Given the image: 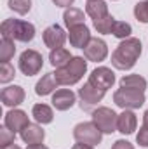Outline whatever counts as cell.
I'll return each instance as SVG.
<instances>
[{
    "instance_id": "1",
    "label": "cell",
    "mask_w": 148,
    "mask_h": 149,
    "mask_svg": "<svg viewBox=\"0 0 148 149\" xmlns=\"http://www.w3.org/2000/svg\"><path fill=\"white\" fill-rule=\"evenodd\" d=\"M141 56V42L140 38H125L118 43V47L115 49V52L111 54V64L120 70V71H125V70H131L136 61L140 59Z\"/></svg>"
},
{
    "instance_id": "2",
    "label": "cell",
    "mask_w": 148,
    "mask_h": 149,
    "mask_svg": "<svg viewBox=\"0 0 148 149\" xmlns=\"http://www.w3.org/2000/svg\"><path fill=\"white\" fill-rule=\"evenodd\" d=\"M0 33L5 38L28 43L35 38V26L32 23L21 21V19H5L0 26Z\"/></svg>"
},
{
    "instance_id": "3",
    "label": "cell",
    "mask_w": 148,
    "mask_h": 149,
    "mask_svg": "<svg viewBox=\"0 0 148 149\" xmlns=\"http://www.w3.org/2000/svg\"><path fill=\"white\" fill-rule=\"evenodd\" d=\"M87 71V61L80 56L72 57V61L65 66L56 70V80L59 85H75L77 81H80V78Z\"/></svg>"
},
{
    "instance_id": "4",
    "label": "cell",
    "mask_w": 148,
    "mask_h": 149,
    "mask_svg": "<svg viewBox=\"0 0 148 149\" xmlns=\"http://www.w3.org/2000/svg\"><path fill=\"white\" fill-rule=\"evenodd\" d=\"M73 137L77 142L89 144V146H98L101 142L103 132L96 127L94 121H84V123H78L73 128Z\"/></svg>"
},
{
    "instance_id": "5",
    "label": "cell",
    "mask_w": 148,
    "mask_h": 149,
    "mask_svg": "<svg viewBox=\"0 0 148 149\" xmlns=\"http://www.w3.org/2000/svg\"><path fill=\"white\" fill-rule=\"evenodd\" d=\"M113 102L122 109H138L145 104V92L118 88L113 94Z\"/></svg>"
},
{
    "instance_id": "6",
    "label": "cell",
    "mask_w": 148,
    "mask_h": 149,
    "mask_svg": "<svg viewBox=\"0 0 148 149\" xmlns=\"http://www.w3.org/2000/svg\"><path fill=\"white\" fill-rule=\"evenodd\" d=\"M117 118L118 114H115L113 109L105 108V106L92 111V121L103 134H113L117 130Z\"/></svg>"
},
{
    "instance_id": "7",
    "label": "cell",
    "mask_w": 148,
    "mask_h": 149,
    "mask_svg": "<svg viewBox=\"0 0 148 149\" xmlns=\"http://www.w3.org/2000/svg\"><path fill=\"white\" fill-rule=\"evenodd\" d=\"M42 66H44V57L37 50L28 49V50H25L19 56V70H21V73L26 74V76L37 74L42 70Z\"/></svg>"
},
{
    "instance_id": "8",
    "label": "cell",
    "mask_w": 148,
    "mask_h": 149,
    "mask_svg": "<svg viewBox=\"0 0 148 149\" xmlns=\"http://www.w3.org/2000/svg\"><path fill=\"white\" fill-rule=\"evenodd\" d=\"M78 97H80V106H82V109L89 111L92 106H96V104H99V102L103 101L105 92L99 90V88H96V87H92V85L87 81L82 88H78Z\"/></svg>"
},
{
    "instance_id": "9",
    "label": "cell",
    "mask_w": 148,
    "mask_h": 149,
    "mask_svg": "<svg viewBox=\"0 0 148 149\" xmlns=\"http://www.w3.org/2000/svg\"><path fill=\"white\" fill-rule=\"evenodd\" d=\"M87 81H89L92 87H96V88L106 92L108 88H111V85L115 83V74H113V71H111L110 68L101 66V68H96L92 73L89 74V80H87Z\"/></svg>"
},
{
    "instance_id": "10",
    "label": "cell",
    "mask_w": 148,
    "mask_h": 149,
    "mask_svg": "<svg viewBox=\"0 0 148 149\" xmlns=\"http://www.w3.org/2000/svg\"><path fill=\"white\" fill-rule=\"evenodd\" d=\"M84 56H85L87 61H92V63L105 61L106 56H108V45H106V42L101 40V38H91V42L84 49Z\"/></svg>"
},
{
    "instance_id": "11",
    "label": "cell",
    "mask_w": 148,
    "mask_h": 149,
    "mask_svg": "<svg viewBox=\"0 0 148 149\" xmlns=\"http://www.w3.org/2000/svg\"><path fill=\"white\" fill-rule=\"evenodd\" d=\"M65 42H66V33H65V30H63L61 26L51 24V26H47V28L44 30V43H45V47H49L51 50L63 47Z\"/></svg>"
},
{
    "instance_id": "12",
    "label": "cell",
    "mask_w": 148,
    "mask_h": 149,
    "mask_svg": "<svg viewBox=\"0 0 148 149\" xmlns=\"http://www.w3.org/2000/svg\"><path fill=\"white\" fill-rule=\"evenodd\" d=\"M4 123H5V127H7L11 132H14V134H16V132H21L26 125H30L26 113L21 111V109H11V111L5 114Z\"/></svg>"
},
{
    "instance_id": "13",
    "label": "cell",
    "mask_w": 148,
    "mask_h": 149,
    "mask_svg": "<svg viewBox=\"0 0 148 149\" xmlns=\"http://www.w3.org/2000/svg\"><path fill=\"white\" fill-rule=\"evenodd\" d=\"M0 99L4 102V106H9V108H16L19 106L23 101H25V90L23 87L19 85H11V87H5L0 94Z\"/></svg>"
},
{
    "instance_id": "14",
    "label": "cell",
    "mask_w": 148,
    "mask_h": 149,
    "mask_svg": "<svg viewBox=\"0 0 148 149\" xmlns=\"http://www.w3.org/2000/svg\"><path fill=\"white\" fill-rule=\"evenodd\" d=\"M70 43L72 47H77V49H85L87 43L91 42V31L85 24H78V26H73L70 28Z\"/></svg>"
},
{
    "instance_id": "15",
    "label": "cell",
    "mask_w": 148,
    "mask_h": 149,
    "mask_svg": "<svg viewBox=\"0 0 148 149\" xmlns=\"http://www.w3.org/2000/svg\"><path fill=\"white\" fill-rule=\"evenodd\" d=\"M52 106L58 111H66L75 104V94L70 88H59L56 90V94L52 95Z\"/></svg>"
},
{
    "instance_id": "16",
    "label": "cell",
    "mask_w": 148,
    "mask_h": 149,
    "mask_svg": "<svg viewBox=\"0 0 148 149\" xmlns=\"http://www.w3.org/2000/svg\"><path fill=\"white\" fill-rule=\"evenodd\" d=\"M136 125H138V118L131 109H124L117 118V130L124 135L132 134L136 130Z\"/></svg>"
},
{
    "instance_id": "17",
    "label": "cell",
    "mask_w": 148,
    "mask_h": 149,
    "mask_svg": "<svg viewBox=\"0 0 148 149\" xmlns=\"http://www.w3.org/2000/svg\"><path fill=\"white\" fill-rule=\"evenodd\" d=\"M19 134H21L23 142H26L28 146L42 144V142H44V139H45V132L42 130V127H40V125H35V123L26 125Z\"/></svg>"
},
{
    "instance_id": "18",
    "label": "cell",
    "mask_w": 148,
    "mask_h": 149,
    "mask_svg": "<svg viewBox=\"0 0 148 149\" xmlns=\"http://www.w3.org/2000/svg\"><path fill=\"white\" fill-rule=\"evenodd\" d=\"M85 12L87 16L92 19V21H98V19H103L105 16H108V5L105 0H87L85 3Z\"/></svg>"
},
{
    "instance_id": "19",
    "label": "cell",
    "mask_w": 148,
    "mask_h": 149,
    "mask_svg": "<svg viewBox=\"0 0 148 149\" xmlns=\"http://www.w3.org/2000/svg\"><path fill=\"white\" fill-rule=\"evenodd\" d=\"M58 80H56V74L54 73H45L35 85V94L37 95H49L56 87H58Z\"/></svg>"
},
{
    "instance_id": "20",
    "label": "cell",
    "mask_w": 148,
    "mask_h": 149,
    "mask_svg": "<svg viewBox=\"0 0 148 149\" xmlns=\"http://www.w3.org/2000/svg\"><path fill=\"white\" fill-rule=\"evenodd\" d=\"M72 54H70V50H66L65 47H59V49H54V50H51V54H49V61H51V64L56 68V70H59V68H65L70 61H72Z\"/></svg>"
},
{
    "instance_id": "21",
    "label": "cell",
    "mask_w": 148,
    "mask_h": 149,
    "mask_svg": "<svg viewBox=\"0 0 148 149\" xmlns=\"http://www.w3.org/2000/svg\"><path fill=\"white\" fill-rule=\"evenodd\" d=\"M120 88H129V90H147V80L140 74H127L120 80Z\"/></svg>"
},
{
    "instance_id": "22",
    "label": "cell",
    "mask_w": 148,
    "mask_h": 149,
    "mask_svg": "<svg viewBox=\"0 0 148 149\" xmlns=\"http://www.w3.org/2000/svg\"><path fill=\"white\" fill-rule=\"evenodd\" d=\"M63 19H65V24L66 28H73L78 24H84V12L80 9H75V7H68L63 14Z\"/></svg>"
},
{
    "instance_id": "23",
    "label": "cell",
    "mask_w": 148,
    "mask_h": 149,
    "mask_svg": "<svg viewBox=\"0 0 148 149\" xmlns=\"http://www.w3.org/2000/svg\"><path fill=\"white\" fill-rule=\"evenodd\" d=\"M32 114H33V118L37 120L38 123H42V125L51 123L52 118H54V113H52V109L47 104H35L33 109H32Z\"/></svg>"
},
{
    "instance_id": "24",
    "label": "cell",
    "mask_w": 148,
    "mask_h": 149,
    "mask_svg": "<svg viewBox=\"0 0 148 149\" xmlns=\"http://www.w3.org/2000/svg\"><path fill=\"white\" fill-rule=\"evenodd\" d=\"M14 54H16L14 40L2 37V42H0V61H2V63H9Z\"/></svg>"
},
{
    "instance_id": "25",
    "label": "cell",
    "mask_w": 148,
    "mask_h": 149,
    "mask_svg": "<svg viewBox=\"0 0 148 149\" xmlns=\"http://www.w3.org/2000/svg\"><path fill=\"white\" fill-rule=\"evenodd\" d=\"M115 17L108 14V16H105L103 19H98V21H92L94 23V28L98 30V33H103V35H111V28H113V24H115Z\"/></svg>"
},
{
    "instance_id": "26",
    "label": "cell",
    "mask_w": 148,
    "mask_h": 149,
    "mask_svg": "<svg viewBox=\"0 0 148 149\" xmlns=\"http://www.w3.org/2000/svg\"><path fill=\"white\" fill-rule=\"evenodd\" d=\"M131 33H132V28H131L129 23H125V21H115V24L111 28V35L113 37L120 38V40H125V38H129Z\"/></svg>"
},
{
    "instance_id": "27",
    "label": "cell",
    "mask_w": 148,
    "mask_h": 149,
    "mask_svg": "<svg viewBox=\"0 0 148 149\" xmlns=\"http://www.w3.org/2000/svg\"><path fill=\"white\" fill-rule=\"evenodd\" d=\"M9 9L14 10L16 14H28L32 9V0H9Z\"/></svg>"
},
{
    "instance_id": "28",
    "label": "cell",
    "mask_w": 148,
    "mask_h": 149,
    "mask_svg": "<svg viewBox=\"0 0 148 149\" xmlns=\"http://www.w3.org/2000/svg\"><path fill=\"white\" fill-rule=\"evenodd\" d=\"M134 16L140 23H148V0L138 2L134 5Z\"/></svg>"
},
{
    "instance_id": "29",
    "label": "cell",
    "mask_w": 148,
    "mask_h": 149,
    "mask_svg": "<svg viewBox=\"0 0 148 149\" xmlns=\"http://www.w3.org/2000/svg\"><path fill=\"white\" fill-rule=\"evenodd\" d=\"M14 74H16V71L11 63H2V66H0V81L2 83H9L14 78Z\"/></svg>"
},
{
    "instance_id": "30",
    "label": "cell",
    "mask_w": 148,
    "mask_h": 149,
    "mask_svg": "<svg viewBox=\"0 0 148 149\" xmlns=\"http://www.w3.org/2000/svg\"><path fill=\"white\" fill-rule=\"evenodd\" d=\"M14 139H16V134L11 132L7 127H2L0 128V148H7L11 144H14Z\"/></svg>"
},
{
    "instance_id": "31",
    "label": "cell",
    "mask_w": 148,
    "mask_h": 149,
    "mask_svg": "<svg viewBox=\"0 0 148 149\" xmlns=\"http://www.w3.org/2000/svg\"><path fill=\"white\" fill-rule=\"evenodd\" d=\"M136 142L141 146V148H148V128H141L136 135Z\"/></svg>"
},
{
    "instance_id": "32",
    "label": "cell",
    "mask_w": 148,
    "mask_h": 149,
    "mask_svg": "<svg viewBox=\"0 0 148 149\" xmlns=\"http://www.w3.org/2000/svg\"><path fill=\"white\" fill-rule=\"evenodd\" d=\"M111 149H134V146L131 144V142H127V141H117L113 146H111Z\"/></svg>"
},
{
    "instance_id": "33",
    "label": "cell",
    "mask_w": 148,
    "mask_h": 149,
    "mask_svg": "<svg viewBox=\"0 0 148 149\" xmlns=\"http://www.w3.org/2000/svg\"><path fill=\"white\" fill-rule=\"evenodd\" d=\"M52 2H54V5H58V7H70L75 0H52Z\"/></svg>"
},
{
    "instance_id": "34",
    "label": "cell",
    "mask_w": 148,
    "mask_h": 149,
    "mask_svg": "<svg viewBox=\"0 0 148 149\" xmlns=\"http://www.w3.org/2000/svg\"><path fill=\"white\" fill-rule=\"evenodd\" d=\"M72 149H94V146H89V144H82V142H77Z\"/></svg>"
},
{
    "instance_id": "35",
    "label": "cell",
    "mask_w": 148,
    "mask_h": 149,
    "mask_svg": "<svg viewBox=\"0 0 148 149\" xmlns=\"http://www.w3.org/2000/svg\"><path fill=\"white\" fill-rule=\"evenodd\" d=\"M143 127H145V128H148V109L143 113Z\"/></svg>"
},
{
    "instance_id": "36",
    "label": "cell",
    "mask_w": 148,
    "mask_h": 149,
    "mask_svg": "<svg viewBox=\"0 0 148 149\" xmlns=\"http://www.w3.org/2000/svg\"><path fill=\"white\" fill-rule=\"evenodd\" d=\"M26 149H49V148H45L44 144H33V146H28Z\"/></svg>"
},
{
    "instance_id": "37",
    "label": "cell",
    "mask_w": 148,
    "mask_h": 149,
    "mask_svg": "<svg viewBox=\"0 0 148 149\" xmlns=\"http://www.w3.org/2000/svg\"><path fill=\"white\" fill-rule=\"evenodd\" d=\"M2 149H21L19 146H14V144H11V146H7V148H2Z\"/></svg>"
}]
</instances>
